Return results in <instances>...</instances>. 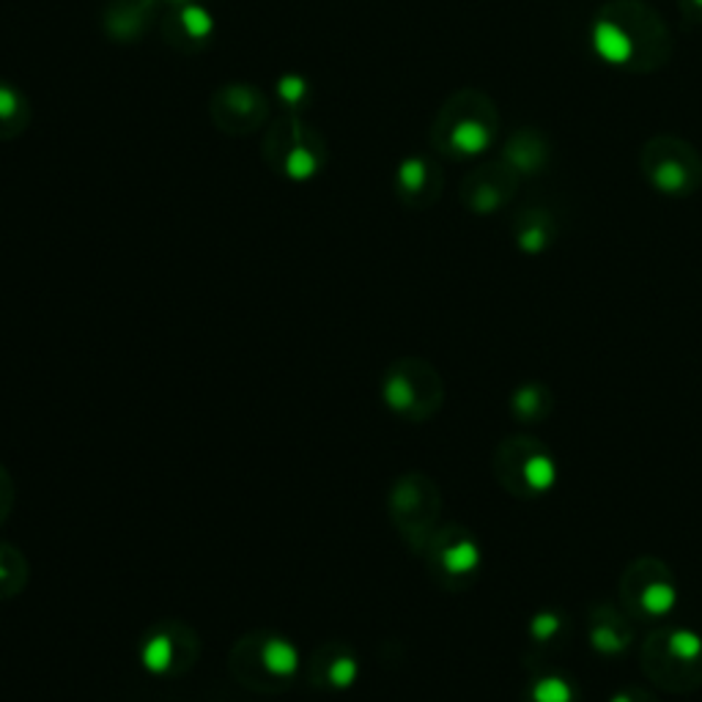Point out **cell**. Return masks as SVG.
Masks as SVG:
<instances>
[{
    "instance_id": "obj_9",
    "label": "cell",
    "mask_w": 702,
    "mask_h": 702,
    "mask_svg": "<svg viewBox=\"0 0 702 702\" xmlns=\"http://www.w3.org/2000/svg\"><path fill=\"white\" fill-rule=\"evenodd\" d=\"M617 595H620V606L634 620L650 623L661 620L676 609L681 590L665 560L637 558L620 574Z\"/></svg>"
},
{
    "instance_id": "obj_27",
    "label": "cell",
    "mask_w": 702,
    "mask_h": 702,
    "mask_svg": "<svg viewBox=\"0 0 702 702\" xmlns=\"http://www.w3.org/2000/svg\"><path fill=\"white\" fill-rule=\"evenodd\" d=\"M683 6L689 9V14L702 17V0H683Z\"/></svg>"
},
{
    "instance_id": "obj_13",
    "label": "cell",
    "mask_w": 702,
    "mask_h": 702,
    "mask_svg": "<svg viewBox=\"0 0 702 702\" xmlns=\"http://www.w3.org/2000/svg\"><path fill=\"white\" fill-rule=\"evenodd\" d=\"M195 656H198V639L193 628L176 626V623L160 626L143 642V665L160 676L190 670L195 665Z\"/></svg>"
},
{
    "instance_id": "obj_8",
    "label": "cell",
    "mask_w": 702,
    "mask_h": 702,
    "mask_svg": "<svg viewBox=\"0 0 702 702\" xmlns=\"http://www.w3.org/2000/svg\"><path fill=\"white\" fill-rule=\"evenodd\" d=\"M442 494L440 486L425 472H407L396 480L390 492V516L403 541L423 552L425 543L440 527Z\"/></svg>"
},
{
    "instance_id": "obj_12",
    "label": "cell",
    "mask_w": 702,
    "mask_h": 702,
    "mask_svg": "<svg viewBox=\"0 0 702 702\" xmlns=\"http://www.w3.org/2000/svg\"><path fill=\"white\" fill-rule=\"evenodd\" d=\"M209 116L215 127L226 134L258 132L269 121V97L247 83L220 86L209 99Z\"/></svg>"
},
{
    "instance_id": "obj_11",
    "label": "cell",
    "mask_w": 702,
    "mask_h": 702,
    "mask_svg": "<svg viewBox=\"0 0 702 702\" xmlns=\"http://www.w3.org/2000/svg\"><path fill=\"white\" fill-rule=\"evenodd\" d=\"M642 168L650 184L667 195H689L702 182L698 154L676 138H656L645 149Z\"/></svg>"
},
{
    "instance_id": "obj_18",
    "label": "cell",
    "mask_w": 702,
    "mask_h": 702,
    "mask_svg": "<svg viewBox=\"0 0 702 702\" xmlns=\"http://www.w3.org/2000/svg\"><path fill=\"white\" fill-rule=\"evenodd\" d=\"M209 36L212 17L195 3L179 6L176 14L168 22V39H171V44H176V47H204V42Z\"/></svg>"
},
{
    "instance_id": "obj_23",
    "label": "cell",
    "mask_w": 702,
    "mask_h": 702,
    "mask_svg": "<svg viewBox=\"0 0 702 702\" xmlns=\"http://www.w3.org/2000/svg\"><path fill=\"white\" fill-rule=\"evenodd\" d=\"M280 114L302 116L313 105V86L302 75H283L274 83Z\"/></svg>"
},
{
    "instance_id": "obj_19",
    "label": "cell",
    "mask_w": 702,
    "mask_h": 702,
    "mask_svg": "<svg viewBox=\"0 0 702 702\" xmlns=\"http://www.w3.org/2000/svg\"><path fill=\"white\" fill-rule=\"evenodd\" d=\"M554 409V396L543 381H525L510 396V414L516 423L536 425L547 420Z\"/></svg>"
},
{
    "instance_id": "obj_22",
    "label": "cell",
    "mask_w": 702,
    "mask_h": 702,
    "mask_svg": "<svg viewBox=\"0 0 702 702\" xmlns=\"http://www.w3.org/2000/svg\"><path fill=\"white\" fill-rule=\"evenodd\" d=\"M492 176H494V171H477V173H472L467 182H464L462 198H464V204L469 206V209L492 212V209H497L503 201H508L510 190L514 187H494Z\"/></svg>"
},
{
    "instance_id": "obj_14",
    "label": "cell",
    "mask_w": 702,
    "mask_h": 702,
    "mask_svg": "<svg viewBox=\"0 0 702 702\" xmlns=\"http://www.w3.org/2000/svg\"><path fill=\"white\" fill-rule=\"evenodd\" d=\"M634 617L615 604H598L587 615V642L601 656H623L634 648Z\"/></svg>"
},
{
    "instance_id": "obj_15",
    "label": "cell",
    "mask_w": 702,
    "mask_h": 702,
    "mask_svg": "<svg viewBox=\"0 0 702 702\" xmlns=\"http://www.w3.org/2000/svg\"><path fill=\"white\" fill-rule=\"evenodd\" d=\"M442 193V171L431 156L414 154L398 165L396 195L407 209H425Z\"/></svg>"
},
{
    "instance_id": "obj_24",
    "label": "cell",
    "mask_w": 702,
    "mask_h": 702,
    "mask_svg": "<svg viewBox=\"0 0 702 702\" xmlns=\"http://www.w3.org/2000/svg\"><path fill=\"white\" fill-rule=\"evenodd\" d=\"M28 565L20 558V552L11 547H0V598L14 595L17 590L25 585Z\"/></svg>"
},
{
    "instance_id": "obj_7",
    "label": "cell",
    "mask_w": 702,
    "mask_h": 702,
    "mask_svg": "<svg viewBox=\"0 0 702 702\" xmlns=\"http://www.w3.org/2000/svg\"><path fill=\"white\" fill-rule=\"evenodd\" d=\"M381 396L396 414L412 420V423H423L442 409L445 385L434 365L418 357H407L387 368L385 379H381Z\"/></svg>"
},
{
    "instance_id": "obj_10",
    "label": "cell",
    "mask_w": 702,
    "mask_h": 702,
    "mask_svg": "<svg viewBox=\"0 0 702 702\" xmlns=\"http://www.w3.org/2000/svg\"><path fill=\"white\" fill-rule=\"evenodd\" d=\"M429 565L431 580L445 590H467L475 585L483 569V549L467 527H436L431 541L420 552Z\"/></svg>"
},
{
    "instance_id": "obj_21",
    "label": "cell",
    "mask_w": 702,
    "mask_h": 702,
    "mask_svg": "<svg viewBox=\"0 0 702 702\" xmlns=\"http://www.w3.org/2000/svg\"><path fill=\"white\" fill-rule=\"evenodd\" d=\"M28 123H31V105H28L25 94L0 77V140L22 134Z\"/></svg>"
},
{
    "instance_id": "obj_25",
    "label": "cell",
    "mask_w": 702,
    "mask_h": 702,
    "mask_svg": "<svg viewBox=\"0 0 702 702\" xmlns=\"http://www.w3.org/2000/svg\"><path fill=\"white\" fill-rule=\"evenodd\" d=\"M11 503H14V483H11L9 472L0 467V525L9 519Z\"/></svg>"
},
{
    "instance_id": "obj_4",
    "label": "cell",
    "mask_w": 702,
    "mask_h": 702,
    "mask_svg": "<svg viewBox=\"0 0 702 702\" xmlns=\"http://www.w3.org/2000/svg\"><path fill=\"white\" fill-rule=\"evenodd\" d=\"M497 134V110L480 91H458L442 105L431 127V143L445 156H477Z\"/></svg>"
},
{
    "instance_id": "obj_2",
    "label": "cell",
    "mask_w": 702,
    "mask_h": 702,
    "mask_svg": "<svg viewBox=\"0 0 702 702\" xmlns=\"http://www.w3.org/2000/svg\"><path fill=\"white\" fill-rule=\"evenodd\" d=\"M261 156L272 173L285 182H313L330 160V145L324 134L302 116L280 114L269 121L261 143Z\"/></svg>"
},
{
    "instance_id": "obj_1",
    "label": "cell",
    "mask_w": 702,
    "mask_h": 702,
    "mask_svg": "<svg viewBox=\"0 0 702 702\" xmlns=\"http://www.w3.org/2000/svg\"><path fill=\"white\" fill-rule=\"evenodd\" d=\"M639 665L661 692H698L702 687V637L687 626L654 628L639 648Z\"/></svg>"
},
{
    "instance_id": "obj_26",
    "label": "cell",
    "mask_w": 702,
    "mask_h": 702,
    "mask_svg": "<svg viewBox=\"0 0 702 702\" xmlns=\"http://www.w3.org/2000/svg\"><path fill=\"white\" fill-rule=\"evenodd\" d=\"M609 702H659V698H656L650 689H642V687H626L620 689V692L612 694Z\"/></svg>"
},
{
    "instance_id": "obj_6",
    "label": "cell",
    "mask_w": 702,
    "mask_h": 702,
    "mask_svg": "<svg viewBox=\"0 0 702 702\" xmlns=\"http://www.w3.org/2000/svg\"><path fill=\"white\" fill-rule=\"evenodd\" d=\"M300 656L296 648L272 631L241 637L231 650V672L256 692H278L294 678Z\"/></svg>"
},
{
    "instance_id": "obj_20",
    "label": "cell",
    "mask_w": 702,
    "mask_h": 702,
    "mask_svg": "<svg viewBox=\"0 0 702 702\" xmlns=\"http://www.w3.org/2000/svg\"><path fill=\"white\" fill-rule=\"evenodd\" d=\"M313 676L318 683L333 689H346L357 676V661L346 648H322L313 661Z\"/></svg>"
},
{
    "instance_id": "obj_3",
    "label": "cell",
    "mask_w": 702,
    "mask_h": 702,
    "mask_svg": "<svg viewBox=\"0 0 702 702\" xmlns=\"http://www.w3.org/2000/svg\"><path fill=\"white\" fill-rule=\"evenodd\" d=\"M626 6V14L631 25H626V17H623L620 6L612 3L604 14L598 17L593 28V42L595 50L604 55L612 64L623 66H654L650 58L656 61L659 47H667L670 39L665 36V25H661L659 17H645L648 9L642 3H623Z\"/></svg>"
},
{
    "instance_id": "obj_16",
    "label": "cell",
    "mask_w": 702,
    "mask_h": 702,
    "mask_svg": "<svg viewBox=\"0 0 702 702\" xmlns=\"http://www.w3.org/2000/svg\"><path fill=\"white\" fill-rule=\"evenodd\" d=\"M571 620L563 609H547L536 612L527 623V642H530V659H543V656H552L565 650L571 639Z\"/></svg>"
},
{
    "instance_id": "obj_5",
    "label": "cell",
    "mask_w": 702,
    "mask_h": 702,
    "mask_svg": "<svg viewBox=\"0 0 702 702\" xmlns=\"http://www.w3.org/2000/svg\"><path fill=\"white\" fill-rule=\"evenodd\" d=\"M492 467L499 486L519 499L543 497L558 483V462L552 451L530 434H514L499 442Z\"/></svg>"
},
{
    "instance_id": "obj_17",
    "label": "cell",
    "mask_w": 702,
    "mask_h": 702,
    "mask_svg": "<svg viewBox=\"0 0 702 702\" xmlns=\"http://www.w3.org/2000/svg\"><path fill=\"white\" fill-rule=\"evenodd\" d=\"M521 702H582V692L563 670H536L527 681Z\"/></svg>"
}]
</instances>
